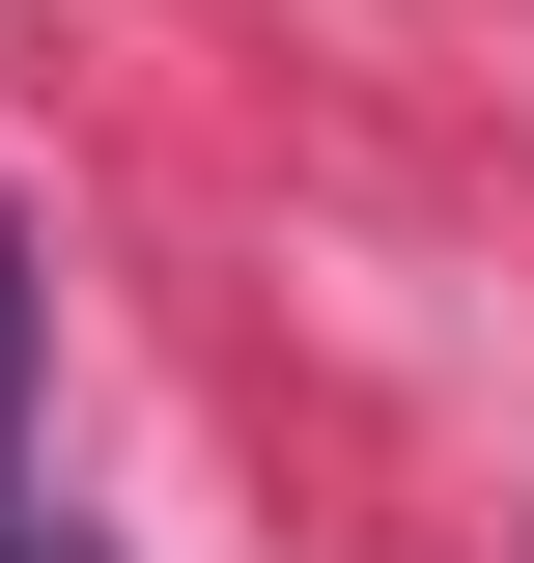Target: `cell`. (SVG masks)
<instances>
[{"label": "cell", "instance_id": "obj_1", "mask_svg": "<svg viewBox=\"0 0 534 563\" xmlns=\"http://www.w3.org/2000/svg\"><path fill=\"white\" fill-rule=\"evenodd\" d=\"M29 339H57V282H29V225H0V451H29Z\"/></svg>", "mask_w": 534, "mask_h": 563}, {"label": "cell", "instance_id": "obj_2", "mask_svg": "<svg viewBox=\"0 0 534 563\" xmlns=\"http://www.w3.org/2000/svg\"><path fill=\"white\" fill-rule=\"evenodd\" d=\"M0 563H113V536H85V507H57V536H0Z\"/></svg>", "mask_w": 534, "mask_h": 563}]
</instances>
